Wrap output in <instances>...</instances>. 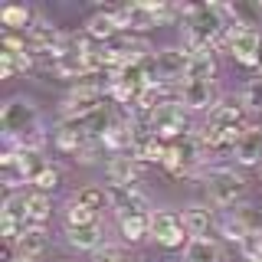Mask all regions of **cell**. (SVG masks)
Wrapping results in <instances>:
<instances>
[{
	"instance_id": "9a60e30c",
	"label": "cell",
	"mask_w": 262,
	"mask_h": 262,
	"mask_svg": "<svg viewBox=\"0 0 262 262\" xmlns=\"http://www.w3.org/2000/svg\"><path fill=\"white\" fill-rule=\"evenodd\" d=\"M213 72H216L213 49H190V66H187L184 82H213Z\"/></svg>"
},
{
	"instance_id": "d4e9b609",
	"label": "cell",
	"mask_w": 262,
	"mask_h": 262,
	"mask_svg": "<svg viewBox=\"0 0 262 262\" xmlns=\"http://www.w3.org/2000/svg\"><path fill=\"white\" fill-rule=\"evenodd\" d=\"M30 53H4L0 49V76L4 79H13L16 72H23V69H30Z\"/></svg>"
},
{
	"instance_id": "8992f818",
	"label": "cell",
	"mask_w": 262,
	"mask_h": 262,
	"mask_svg": "<svg viewBox=\"0 0 262 262\" xmlns=\"http://www.w3.org/2000/svg\"><path fill=\"white\" fill-rule=\"evenodd\" d=\"M105 193H108V207L118 216H131V213H147L151 216V203L135 184H108Z\"/></svg>"
},
{
	"instance_id": "e0dca14e",
	"label": "cell",
	"mask_w": 262,
	"mask_h": 262,
	"mask_svg": "<svg viewBox=\"0 0 262 262\" xmlns=\"http://www.w3.org/2000/svg\"><path fill=\"white\" fill-rule=\"evenodd\" d=\"M66 236H69V243L76 246V249H89L95 252L98 246H102V223H85V226H66Z\"/></svg>"
},
{
	"instance_id": "9c48e42d",
	"label": "cell",
	"mask_w": 262,
	"mask_h": 262,
	"mask_svg": "<svg viewBox=\"0 0 262 262\" xmlns=\"http://www.w3.org/2000/svg\"><path fill=\"white\" fill-rule=\"evenodd\" d=\"M177 98L187 112H210L216 105V89H213V82H180Z\"/></svg>"
},
{
	"instance_id": "1f68e13d",
	"label": "cell",
	"mask_w": 262,
	"mask_h": 262,
	"mask_svg": "<svg viewBox=\"0 0 262 262\" xmlns=\"http://www.w3.org/2000/svg\"><path fill=\"white\" fill-rule=\"evenodd\" d=\"M256 69H259V72H262V53H259V62H256Z\"/></svg>"
},
{
	"instance_id": "6da1fadb",
	"label": "cell",
	"mask_w": 262,
	"mask_h": 262,
	"mask_svg": "<svg viewBox=\"0 0 262 262\" xmlns=\"http://www.w3.org/2000/svg\"><path fill=\"white\" fill-rule=\"evenodd\" d=\"M0 131H4L7 151H39L46 141L39 108L30 98L16 95L0 108Z\"/></svg>"
},
{
	"instance_id": "7402d4cb",
	"label": "cell",
	"mask_w": 262,
	"mask_h": 262,
	"mask_svg": "<svg viewBox=\"0 0 262 262\" xmlns=\"http://www.w3.org/2000/svg\"><path fill=\"white\" fill-rule=\"evenodd\" d=\"M121 233H125L128 243H138L144 236H151V216L147 213H131V216H118Z\"/></svg>"
},
{
	"instance_id": "484cf974",
	"label": "cell",
	"mask_w": 262,
	"mask_h": 262,
	"mask_svg": "<svg viewBox=\"0 0 262 262\" xmlns=\"http://www.w3.org/2000/svg\"><path fill=\"white\" fill-rule=\"evenodd\" d=\"M72 200L79 203V207H85V210H92V213H98L108 203V193L102 190V187H95V184H89V187H82V190L72 196Z\"/></svg>"
},
{
	"instance_id": "52a82bcc",
	"label": "cell",
	"mask_w": 262,
	"mask_h": 262,
	"mask_svg": "<svg viewBox=\"0 0 262 262\" xmlns=\"http://www.w3.org/2000/svg\"><path fill=\"white\" fill-rule=\"evenodd\" d=\"M187 66H190V53L177 46L158 49L154 53V69H158V82L161 85H170V82H184Z\"/></svg>"
},
{
	"instance_id": "277c9868",
	"label": "cell",
	"mask_w": 262,
	"mask_h": 262,
	"mask_svg": "<svg viewBox=\"0 0 262 262\" xmlns=\"http://www.w3.org/2000/svg\"><path fill=\"white\" fill-rule=\"evenodd\" d=\"M207 190H210V200L216 207H233L236 200H243L246 193V184L236 170H226V167H216L207 174Z\"/></svg>"
},
{
	"instance_id": "d6986e66",
	"label": "cell",
	"mask_w": 262,
	"mask_h": 262,
	"mask_svg": "<svg viewBox=\"0 0 262 262\" xmlns=\"http://www.w3.org/2000/svg\"><path fill=\"white\" fill-rule=\"evenodd\" d=\"M118 30H121V23H118V16H115V10H102L85 23V33L92 39H102V43H108Z\"/></svg>"
},
{
	"instance_id": "5b68a950",
	"label": "cell",
	"mask_w": 262,
	"mask_h": 262,
	"mask_svg": "<svg viewBox=\"0 0 262 262\" xmlns=\"http://www.w3.org/2000/svg\"><path fill=\"white\" fill-rule=\"evenodd\" d=\"M151 236L164 249H177V246H184V239L190 233H187V223L177 210H158V213H151Z\"/></svg>"
},
{
	"instance_id": "ffe728a7",
	"label": "cell",
	"mask_w": 262,
	"mask_h": 262,
	"mask_svg": "<svg viewBox=\"0 0 262 262\" xmlns=\"http://www.w3.org/2000/svg\"><path fill=\"white\" fill-rule=\"evenodd\" d=\"M27 196L30 193H10L4 200V210H0V220H10V223L30 229V210H27Z\"/></svg>"
},
{
	"instance_id": "4dcf8cb0",
	"label": "cell",
	"mask_w": 262,
	"mask_h": 262,
	"mask_svg": "<svg viewBox=\"0 0 262 262\" xmlns=\"http://www.w3.org/2000/svg\"><path fill=\"white\" fill-rule=\"evenodd\" d=\"M92 262H125V252L118 246H98L92 252Z\"/></svg>"
},
{
	"instance_id": "cb8c5ba5",
	"label": "cell",
	"mask_w": 262,
	"mask_h": 262,
	"mask_svg": "<svg viewBox=\"0 0 262 262\" xmlns=\"http://www.w3.org/2000/svg\"><path fill=\"white\" fill-rule=\"evenodd\" d=\"M220 229H223V236H226V239H233V243H239V246H243V243L252 236V233H249V226L243 223V216H239L236 210H233V213H226V216L220 220Z\"/></svg>"
},
{
	"instance_id": "7a4b0ae2",
	"label": "cell",
	"mask_w": 262,
	"mask_h": 262,
	"mask_svg": "<svg viewBox=\"0 0 262 262\" xmlns=\"http://www.w3.org/2000/svg\"><path fill=\"white\" fill-rule=\"evenodd\" d=\"M147 131L151 135H158L164 144H174L177 138H184V131H190L187 128V108L180 105V98H170V102H164L158 105L151 115H147Z\"/></svg>"
},
{
	"instance_id": "4316f807",
	"label": "cell",
	"mask_w": 262,
	"mask_h": 262,
	"mask_svg": "<svg viewBox=\"0 0 262 262\" xmlns=\"http://www.w3.org/2000/svg\"><path fill=\"white\" fill-rule=\"evenodd\" d=\"M27 210H30V223L39 226V223H46V220H49L53 203H49L46 193H30V196H27Z\"/></svg>"
},
{
	"instance_id": "f546056e",
	"label": "cell",
	"mask_w": 262,
	"mask_h": 262,
	"mask_svg": "<svg viewBox=\"0 0 262 262\" xmlns=\"http://www.w3.org/2000/svg\"><path fill=\"white\" fill-rule=\"evenodd\" d=\"M33 187H36V193H46V196H49V193L56 190V187H59V170L46 164V167L39 170L36 177H33Z\"/></svg>"
},
{
	"instance_id": "83f0119b",
	"label": "cell",
	"mask_w": 262,
	"mask_h": 262,
	"mask_svg": "<svg viewBox=\"0 0 262 262\" xmlns=\"http://www.w3.org/2000/svg\"><path fill=\"white\" fill-rule=\"evenodd\" d=\"M239 102H243L246 112H262V79H252L249 85L243 89Z\"/></svg>"
},
{
	"instance_id": "f1b7e54d",
	"label": "cell",
	"mask_w": 262,
	"mask_h": 262,
	"mask_svg": "<svg viewBox=\"0 0 262 262\" xmlns=\"http://www.w3.org/2000/svg\"><path fill=\"white\" fill-rule=\"evenodd\" d=\"M98 213L79 207L76 200H69V207H66V226H85V223H95Z\"/></svg>"
},
{
	"instance_id": "603a6c76",
	"label": "cell",
	"mask_w": 262,
	"mask_h": 262,
	"mask_svg": "<svg viewBox=\"0 0 262 262\" xmlns=\"http://www.w3.org/2000/svg\"><path fill=\"white\" fill-rule=\"evenodd\" d=\"M184 223H187V233H190V239H200V236L210 229L213 216H210L207 207H190V210H184Z\"/></svg>"
},
{
	"instance_id": "8fae6325",
	"label": "cell",
	"mask_w": 262,
	"mask_h": 262,
	"mask_svg": "<svg viewBox=\"0 0 262 262\" xmlns=\"http://www.w3.org/2000/svg\"><path fill=\"white\" fill-rule=\"evenodd\" d=\"M243 102H216L207 115V128H220V131H243Z\"/></svg>"
},
{
	"instance_id": "7c38bea8",
	"label": "cell",
	"mask_w": 262,
	"mask_h": 262,
	"mask_svg": "<svg viewBox=\"0 0 262 262\" xmlns=\"http://www.w3.org/2000/svg\"><path fill=\"white\" fill-rule=\"evenodd\" d=\"M46 233H43V226H30L27 233L20 236V239L13 243V252H16V262H33V259H39L46 252Z\"/></svg>"
},
{
	"instance_id": "ba28073f",
	"label": "cell",
	"mask_w": 262,
	"mask_h": 262,
	"mask_svg": "<svg viewBox=\"0 0 262 262\" xmlns=\"http://www.w3.org/2000/svg\"><path fill=\"white\" fill-rule=\"evenodd\" d=\"M229 53H233V59L236 62H243V66H256L259 62V53H262V36H259V30H249V27H239L229 36Z\"/></svg>"
},
{
	"instance_id": "3957f363",
	"label": "cell",
	"mask_w": 262,
	"mask_h": 262,
	"mask_svg": "<svg viewBox=\"0 0 262 262\" xmlns=\"http://www.w3.org/2000/svg\"><path fill=\"white\" fill-rule=\"evenodd\" d=\"M200 161H203V147L196 141V135H184V138H177L174 144H167L164 167H167L174 177H184V174H193Z\"/></svg>"
},
{
	"instance_id": "2e32d148",
	"label": "cell",
	"mask_w": 262,
	"mask_h": 262,
	"mask_svg": "<svg viewBox=\"0 0 262 262\" xmlns=\"http://www.w3.org/2000/svg\"><path fill=\"white\" fill-rule=\"evenodd\" d=\"M184 262H223V249H220V243L200 236L184 246Z\"/></svg>"
},
{
	"instance_id": "5bb4252c",
	"label": "cell",
	"mask_w": 262,
	"mask_h": 262,
	"mask_svg": "<svg viewBox=\"0 0 262 262\" xmlns=\"http://www.w3.org/2000/svg\"><path fill=\"white\" fill-rule=\"evenodd\" d=\"M236 161L239 164H259L262 161V128H243L236 138Z\"/></svg>"
},
{
	"instance_id": "30bf717a",
	"label": "cell",
	"mask_w": 262,
	"mask_h": 262,
	"mask_svg": "<svg viewBox=\"0 0 262 262\" xmlns=\"http://www.w3.org/2000/svg\"><path fill=\"white\" fill-rule=\"evenodd\" d=\"M115 16H118L121 30L144 33V30H154V27H158L151 4H125V7H115Z\"/></svg>"
},
{
	"instance_id": "ac0fdd59",
	"label": "cell",
	"mask_w": 262,
	"mask_h": 262,
	"mask_svg": "<svg viewBox=\"0 0 262 262\" xmlns=\"http://www.w3.org/2000/svg\"><path fill=\"white\" fill-rule=\"evenodd\" d=\"M0 177H4L7 187H16V184H27L30 180L20 151H4V158H0Z\"/></svg>"
},
{
	"instance_id": "4fadbf2b",
	"label": "cell",
	"mask_w": 262,
	"mask_h": 262,
	"mask_svg": "<svg viewBox=\"0 0 262 262\" xmlns=\"http://www.w3.org/2000/svg\"><path fill=\"white\" fill-rule=\"evenodd\" d=\"M105 174H108V184H135L138 174H141V164H138L135 154H115Z\"/></svg>"
},
{
	"instance_id": "44dd1931",
	"label": "cell",
	"mask_w": 262,
	"mask_h": 262,
	"mask_svg": "<svg viewBox=\"0 0 262 262\" xmlns=\"http://www.w3.org/2000/svg\"><path fill=\"white\" fill-rule=\"evenodd\" d=\"M0 23L7 27V33H23V30L30 33V23H36V20H33V13L27 10V7L10 4V7H4V10H0Z\"/></svg>"
}]
</instances>
